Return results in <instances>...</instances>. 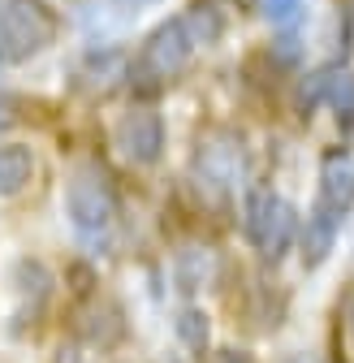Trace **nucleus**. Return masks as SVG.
Segmentation results:
<instances>
[{"label": "nucleus", "instance_id": "nucleus-1", "mask_svg": "<svg viewBox=\"0 0 354 363\" xmlns=\"http://www.w3.org/2000/svg\"><path fill=\"white\" fill-rule=\"evenodd\" d=\"M61 22L48 0H0V65H22L57 39Z\"/></svg>", "mask_w": 354, "mask_h": 363}, {"label": "nucleus", "instance_id": "nucleus-2", "mask_svg": "<svg viewBox=\"0 0 354 363\" xmlns=\"http://www.w3.org/2000/svg\"><path fill=\"white\" fill-rule=\"evenodd\" d=\"M65 212L74 220V230L86 238H100L117 220V191H113V177L100 160L74 164V173L65 182Z\"/></svg>", "mask_w": 354, "mask_h": 363}, {"label": "nucleus", "instance_id": "nucleus-3", "mask_svg": "<svg viewBox=\"0 0 354 363\" xmlns=\"http://www.w3.org/2000/svg\"><path fill=\"white\" fill-rule=\"evenodd\" d=\"M195 35L186 26V18H173L164 26H156V35L143 43L139 52V65H135V78L143 86H160V82H173L190 61H195Z\"/></svg>", "mask_w": 354, "mask_h": 363}, {"label": "nucleus", "instance_id": "nucleus-4", "mask_svg": "<svg viewBox=\"0 0 354 363\" xmlns=\"http://www.w3.org/2000/svg\"><path fill=\"white\" fill-rule=\"evenodd\" d=\"M294 230H298V216L281 195L255 191L246 199V238L255 242V251L263 259H281L294 242Z\"/></svg>", "mask_w": 354, "mask_h": 363}, {"label": "nucleus", "instance_id": "nucleus-5", "mask_svg": "<svg viewBox=\"0 0 354 363\" xmlns=\"http://www.w3.org/2000/svg\"><path fill=\"white\" fill-rule=\"evenodd\" d=\"M242 164H246L242 134H234V130H207L203 139H199L195 169H199V182H203V186L229 191L234 182L242 177Z\"/></svg>", "mask_w": 354, "mask_h": 363}, {"label": "nucleus", "instance_id": "nucleus-6", "mask_svg": "<svg viewBox=\"0 0 354 363\" xmlns=\"http://www.w3.org/2000/svg\"><path fill=\"white\" fill-rule=\"evenodd\" d=\"M117 147L135 164H156L164 152V121L152 108H135L117 121Z\"/></svg>", "mask_w": 354, "mask_h": 363}, {"label": "nucleus", "instance_id": "nucleus-7", "mask_svg": "<svg viewBox=\"0 0 354 363\" xmlns=\"http://www.w3.org/2000/svg\"><path fill=\"white\" fill-rule=\"evenodd\" d=\"M316 208H324L333 216H341V212L354 208V156L333 152L320 164V203Z\"/></svg>", "mask_w": 354, "mask_h": 363}, {"label": "nucleus", "instance_id": "nucleus-8", "mask_svg": "<svg viewBox=\"0 0 354 363\" xmlns=\"http://www.w3.org/2000/svg\"><path fill=\"white\" fill-rule=\"evenodd\" d=\"M337 220L341 216H333L324 208H316L312 216H307V230H302V264L307 268H320L329 259V251L337 242Z\"/></svg>", "mask_w": 354, "mask_h": 363}, {"label": "nucleus", "instance_id": "nucleus-9", "mask_svg": "<svg viewBox=\"0 0 354 363\" xmlns=\"http://www.w3.org/2000/svg\"><path fill=\"white\" fill-rule=\"evenodd\" d=\"M78 333H82L86 342H91V346H100V350L117 346V342L125 337V320H121V307H117V303H100V307H91V311L82 315Z\"/></svg>", "mask_w": 354, "mask_h": 363}, {"label": "nucleus", "instance_id": "nucleus-10", "mask_svg": "<svg viewBox=\"0 0 354 363\" xmlns=\"http://www.w3.org/2000/svg\"><path fill=\"white\" fill-rule=\"evenodd\" d=\"M35 177V152L26 143H0V195H18Z\"/></svg>", "mask_w": 354, "mask_h": 363}, {"label": "nucleus", "instance_id": "nucleus-11", "mask_svg": "<svg viewBox=\"0 0 354 363\" xmlns=\"http://www.w3.org/2000/svg\"><path fill=\"white\" fill-rule=\"evenodd\" d=\"M212 272H216V255L207 247H190L177 255V286L182 290H199L203 281H212Z\"/></svg>", "mask_w": 354, "mask_h": 363}, {"label": "nucleus", "instance_id": "nucleus-12", "mask_svg": "<svg viewBox=\"0 0 354 363\" xmlns=\"http://www.w3.org/2000/svg\"><path fill=\"white\" fill-rule=\"evenodd\" d=\"M177 337H182V346H190V350H203L207 346V337H212V325H207V315L199 311V307H186V311H177Z\"/></svg>", "mask_w": 354, "mask_h": 363}, {"label": "nucleus", "instance_id": "nucleus-13", "mask_svg": "<svg viewBox=\"0 0 354 363\" xmlns=\"http://www.w3.org/2000/svg\"><path fill=\"white\" fill-rule=\"evenodd\" d=\"M329 104L346 130H354V74H333L329 78Z\"/></svg>", "mask_w": 354, "mask_h": 363}, {"label": "nucleus", "instance_id": "nucleus-14", "mask_svg": "<svg viewBox=\"0 0 354 363\" xmlns=\"http://www.w3.org/2000/svg\"><path fill=\"white\" fill-rule=\"evenodd\" d=\"M182 18H186V26H190L195 43H216V39H220V30H225V22H220L216 5H195V9H190V13H182Z\"/></svg>", "mask_w": 354, "mask_h": 363}, {"label": "nucleus", "instance_id": "nucleus-15", "mask_svg": "<svg viewBox=\"0 0 354 363\" xmlns=\"http://www.w3.org/2000/svg\"><path fill=\"white\" fill-rule=\"evenodd\" d=\"M259 9H263V18H268V22L290 26L302 13V0H259Z\"/></svg>", "mask_w": 354, "mask_h": 363}, {"label": "nucleus", "instance_id": "nucleus-16", "mask_svg": "<svg viewBox=\"0 0 354 363\" xmlns=\"http://www.w3.org/2000/svg\"><path fill=\"white\" fill-rule=\"evenodd\" d=\"M9 125H13V100L0 96V130H9Z\"/></svg>", "mask_w": 354, "mask_h": 363}, {"label": "nucleus", "instance_id": "nucleus-17", "mask_svg": "<svg viewBox=\"0 0 354 363\" xmlns=\"http://www.w3.org/2000/svg\"><path fill=\"white\" fill-rule=\"evenodd\" d=\"M212 363H246V359H242V354H234V350H220Z\"/></svg>", "mask_w": 354, "mask_h": 363}, {"label": "nucleus", "instance_id": "nucleus-18", "mask_svg": "<svg viewBox=\"0 0 354 363\" xmlns=\"http://www.w3.org/2000/svg\"><path fill=\"white\" fill-rule=\"evenodd\" d=\"M121 5H125V9H135V13H139L143 5H152V0H121Z\"/></svg>", "mask_w": 354, "mask_h": 363}]
</instances>
